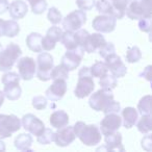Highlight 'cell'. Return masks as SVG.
<instances>
[{"mask_svg": "<svg viewBox=\"0 0 152 152\" xmlns=\"http://www.w3.org/2000/svg\"><path fill=\"white\" fill-rule=\"evenodd\" d=\"M75 135L87 146L97 145L101 142L102 134L96 125H87L83 121L76 122L73 126Z\"/></svg>", "mask_w": 152, "mask_h": 152, "instance_id": "cell-1", "label": "cell"}, {"mask_svg": "<svg viewBox=\"0 0 152 152\" xmlns=\"http://www.w3.org/2000/svg\"><path fill=\"white\" fill-rule=\"evenodd\" d=\"M95 83H94L93 76L91 75L89 67H83L80 69L78 73V81L74 90V94L77 98L83 99L90 96L94 92Z\"/></svg>", "mask_w": 152, "mask_h": 152, "instance_id": "cell-2", "label": "cell"}, {"mask_svg": "<svg viewBox=\"0 0 152 152\" xmlns=\"http://www.w3.org/2000/svg\"><path fill=\"white\" fill-rule=\"evenodd\" d=\"M1 81L4 85L3 94L9 100H18L21 97L22 89L20 87V76L15 72H7L2 76Z\"/></svg>", "mask_w": 152, "mask_h": 152, "instance_id": "cell-3", "label": "cell"}, {"mask_svg": "<svg viewBox=\"0 0 152 152\" xmlns=\"http://www.w3.org/2000/svg\"><path fill=\"white\" fill-rule=\"evenodd\" d=\"M125 14L131 20L152 16V0H130Z\"/></svg>", "mask_w": 152, "mask_h": 152, "instance_id": "cell-4", "label": "cell"}, {"mask_svg": "<svg viewBox=\"0 0 152 152\" xmlns=\"http://www.w3.org/2000/svg\"><path fill=\"white\" fill-rule=\"evenodd\" d=\"M22 54V50L19 45L10 43L0 54V71L7 72L13 68L16 61Z\"/></svg>", "mask_w": 152, "mask_h": 152, "instance_id": "cell-5", "label": "cell"}, {"mask_svg": "<svg viewBox=\"0 0 152 152\" xmlns=\"http://www.w3.org/2000/svg\"><path fill=\"white\" fill-rule=\"evenodd\" d=\"M114 100V95L112 93V90L100 89L99 91L92 94L89 99V104L91 108H93L96 112H105L110 104Z\"/></svg>", "mask_w": 152, "mask_h": 152, "instance_id": "cell-6", "label": "cell"}, {"mask_svg": "<svg viewBox=\"0 0 152 152\" xmlns=\"http://www.w3.org/2000/svg\"><path fill=\"white\" fill-rule=\"evenodd\" d=\"M37 61H37L36 74H37V76H38V78L42 81L50 80L51 70L54 67L52 55L47 52L40 53L38 58H37Z\"/></svg>", "mask_w": 152, "mask_h": 152, "instance_id": "cell-7", "label": "cell"}, {"mask_svg": "<svg viewBox=\"0 0 152 152\" xmlns=\"http://www.w3.org/2000/svg\"><path fill=\"white\" fill-rule=\"evenodd\" d=\"M21 128V120L15 115L0 114V137L7 139Z\"/></svg>", "mask_w": 152, "mask_h": 152, "instance_id": "cell-8", "label": "cell"}, {"mask_svg": "<svg viewBox=\"0 0 152 152\" xmlns=\"http://www.w3.org/2000/svg\"><path fill=\"white\" fill-rule=\"evenodd\" d=\"M86 22H87V14L83 10L71 12L61 20L64 29L73 32L80 29L86 24Z\"/></svg>", "mask_w": 152, "mask_h": 152, "instance_id": "cell-9", "label": "cell"}, {"mask_svg": "<svg viewBox=\"0 0 152 152\" xmlns=\"http://www.w3.org/2000/svg\"><path fill=\"white\" fill-rule=\"evenodd\" d=\"M85 50L81 47H77L72 50H67V52L61 57V65L68 70V71H73L77 69L83 61Z\"/></svg>", "mask_w": 152, "mask_h": 152, "instance_id": "cell-10", "label": "cell"}, {"mask_svg": "<svg viewBox=\"0 0 152 152\" xmlns=\"http://www.w3.org/2000/svg\"><path fill=\"white\" fill-rule=\"evenodd\" d=\"M92 26L95 30L102 34H110L117 26V19L112 15H100L94 18Z\"/></svg>", "mask_w": 152, "mask_h": 152, "instance_id": "cell-11", "label": "cell"}, {"mask_svg": "<svg viewBox=\"0 0 152 152\" xmlns=\"http://www.w3.org/2000/svg\"><path fill=\"white\" fill-rule=\"evenodd\" d=\"M17 68L19 70V76L20 78L23 80H31L36 75L37 65L36 61L32 57L24 56L18 61Z\"/></svg>", "mask_w": 152, "mask_h": 152, "instance_id": "cell-12", "label": "cell"}, {"mask_svg": "<svg viewBox=\"0 0 152 152\" xmlns=\"http://www.w3.org/2000/svg\"><path fill=\"white\" fill-rule=\"evenodd\" d=\"M122 125V118L118 114H106L100 122V132L103 135L116 132Z\"/></svg>", "mask_w": 152, "mask_h": 152, "instance_id": "cell-13", "label": "cell"}, {"mask_svg": "<svg viewBox=\"0 0 152 152\" xmlns=\"http://www.w3.org/2000/svg\"><path fill=\"white\" fill-rule=\"evenodd\" d=\"M21 126L25 129L27 132L31 133L34 135H40L45 129V124L43 121H41L38 117L32 114L24 115L21 119Z\"/></svg>", "mask_w": 152, "mask_h": 152, "instance_id": "cell-14", "label": "cell"}, {"mask_svg": "<svg viewBox=\"0 0 152 152\" xmlns=\"http://www.w3.org/2000/svg\"><path fill=\"white\" fill-rule=\"evenodd\" d=\"M105 59V64L107 66V69L110 71V73L117 77V78H121L124 77L127 73V68L122 61L121 57L117 55L116 53L107 56Z\"/></svg>", "mask_w": 152, "mask_h": 152, "instance_id": "cell-15", "label": "cell"}, {"mask_svg": "<svg viewBox=\"0 0 152 152\" xmlns=\"http://www.w3.org/2000/svg\"><path fill=\"white\" fill-rule=\"evenodd\" d=\"M67 92V83L64 79H54L53 83L47 89L46 98L51 101H58Z\"/></svg>", "mask_w": 152, "mask_h": 152, "instance_id": "cell-16", "label": "cell"}, {"mask_svg": "<svg viewBox=\"0 0 152 152\" xmlns=\"http://www.w3.org/2000/svg\"><path fill=\"white\" fill-rule=\"evenodd\" d=\"M76 135L73 131V126H66L58 128L55 132L54 142L58 147H67L71 143H73Z\"/></svg>", "mask_w": 152, "mask_h": 152, "instance_id": "cell-17", "label": "cell"}, {"mask_svg": "<svg viewBox=\"0 0 152 152\" xmlns=\"http://www.w3.org/2000/svg\"><path fill=\"white\" fill-rule=\"evenodd\" d=\"M105 146L98 148L97 150H107V151H124V147L122 144V134L118 131L113 132L110 134L104 135Z\"/></svg>", "mask_w": 152, "mask_h": 152, "instance_id": "cell-18", "label": "cell"}, {"mask_svg": "<svg viewBox=\"0 0 152 152\" xmlns=\"http://www.w3.org/2000/svg\"><path fill=\"white\" fill-rule=\"evenodd\" d=\"M106 43L104 37L101 34H89L83 44V50L88 53H94L96 50L100 49Z\"/></svg>", "mask_w": 152, "mask_h": 152, "instance_id": "cell-19", "label": "cell"}, {"mask_svg": "<svg viewBox=\"0 0 152 152\" xmlns=\"http://www.w3.org/2000/svg\"><path fill=\"white\" fill-rule=\"evenodd\" d=\"M12 19L18 20L25 17L28 12L27 3L24 2L23 0H14L13 2L9 5L7 9Z\"/></svg>", "mask_w": 152, "mask_h": 152, "instance_id": "cell-20", "label": "cell"}, {"mask_svg": "<svg viewBox=\"0 0 152 152\" xmlns=\"http://www.w3.org/2000/svg\"><path fill=\"white\" fill-rule=\"evenodd\" d=\"M0 30L1 34L9 38H14L20 31V26L15 20H2L0 19Z\"/></svg>", "mask_w": 152, "mask_h": 152, "instance_id": "cell-21", "label": "cell"}, {"mask_svg": "<svg viewBox=\"0 0 152 152\" xmlns=\"http://www.w3.org/2000/svg\"><path fill=\"white\" fill-rule=\"evenodd\" d=\"M139 119V113L134 107H125L122 110V124L125 128L133 127Z\"/></svg>", "mask_w": 152, "mask_h": 152, "instance_id": "cell-22", "label": "cell"}, {"mask_svg": "<svg viewBox=\"0 0 152 152\" xmlns=\"http://www.w3.org/2000/svg\"><path fill=\"white\" fill-rule=\"evenodd\" d=\"M49 122H50L51 126L54 128H61L69 124V115L65 110H55L50 116Z\"/></svg>", "mask_w": 152, "mask_h": 152, "instance_id": "cell-23", "label": "cell"}, {"mask_svg": "<svg viewBox=\"0 0 152 152\" xmlns=\"http://www.w3.org/2000/svg\"><path fill=\"white\" fill-rule=\"evenodd\" d=\"M42 34H38V32H31L30 34H28L26 38V45H27L28 49L31 50L32 52L40 53L43 51L42 49Z\"/></svg>", "mask_w": 152, "mask_h": 152, "instance_id": "cell-24", "label": "cell"}, {"mask_svg": "<svg viewBox=\"0 0 152 152\" xmlns=\"http://www.w3.org/2000/svg\"><path fill=\"white\" fill-rule=\"evenodd\" d=\"M15 147L20 151H27L31 150L32 145V137L28 133H20L15 139Z\"/></svg>", "mask_w": 152, "mask_h": 152, "instance_id": "cell-25", "label": "cell"}, {"mask_svg": "<svg viewBox=\"0 0 152 152\" xmlns=\"http://www.w3.org/2000/svg\"><path fill=\"white\" fill-rule=\"evenodd\" d=\"M113 7V16L116 19H122L125 16L127 5L130 2V0H117V1H110Z\"/></svg>", "mask_w": 152, "mask_h": 152, "instance_id": "cell-26", "label": "cell"}, {"mask_svg": "<svg viewBox=\"0 0 152 152\" xmlns=\"http://www.w3.org/2000/svg\"><path fill=\"white\" fill-rule=\"evenodd\" d=\"M61 42L66 47L67 50H72V49H75L77 47H79L78 44H77L75 32L73 31H68V30L64 31L63 34H61Z\"/></svg>", "mask_w": 152, "mask_h": 152, "instance_id": "cell-27", "label": "cell"}, {"mask_svg": "<svg viewBox=\"0 0 152 152\" xmlns=\"http://www.w3.org/2000/svg\"><path fill=\"white\" fill-rule=\"evenodd\" d=\"M151 115H142V118L139 120V122L135 123L137 127V130L143 134L150 133L152 130V121Z\"/></svg>", "mask_w": 152, "mask_h": 152, "instance_id": "cell-28", "label": "cell"}, {"mask_svg": "<svg viewBox=\"0 0 152 152\" xmlns=\"http://www.w3.org/2000/svg\"><path fill=\"white\" fill-rule=\"evenodd\" d=\"M117 83H118L117 77H115L112 73L110 74L106 73L105 75L100 77V79H99V85L101 86L102 89L113 90L117 87Z\"/></svg>", "mask_w": 152, "mask_h": 152, "instance_id": "cell-29", "label": "cell"}, {"mask_svg": "<svg viewBox=\"0 0 152 152\" xmlns=\"http://www.w3.org/2000/svg\"><path fill=\"white\" fill-rule=\"evenodd\" d=\"M90 72L93 77H97L100 78L103 75H105L108 72L107 66H106L105 61H96L91 68H90Z\"/></svg>", "mask_w": 152, "mask_h": 152, "instance_id": "cell-30", "label": "cell"}, {"mask_svg": "<svg viewBox=\"0 0 152 152\" xmlns=\"http://www.w3.org/2000/svg\"><path fill=\"white\" fill-rule=\"evenodd\" d=\"M51 79H64V80H67L69 78V71L64 67L63 65H57L56 67H53V69L51 70L50 73Z\"/></svg>", "mask_w": 152, "mask_h": 152, "instance_id": "cell-31", "label": "cell"}, {"mask_svg": "<svg viewBox=\"0 0 152 152\" xmlns=\"http://www.w3.org/2000/svg\"><path fill=\"white\" fill-rule=\"evenodd\" d=\"M137 110L141 115H151V96L146 95L140 100Z\"/></svg>", "mask_w": 152, "mask_h": 152, "instance_id": "cell-32", "label": "cell"}, {"mask_svg": "<svg viewBox=\"0 0 152 152\" xmlns=\"http://www.w3.org/2000/svg\"><path fill=\"white\" fill-rule=\"evenodd\" d=\"M96 9L101 15H112L113 16V7L110 0H98L95 2Z\"/></svg>", "mask_w": 152, "mask_h": 152, "instance_id": "cell-33", "label": "cell"}, {"mask_svg": "<svg viewBox=\"0 0 152 152\" xmlns=\"http://www.w3.org/2000/svg\"><path fill=\"white\" fill-rule=\"evenodd\" d=\"M142 58V52L137 46L129 47L126 52V61L130 64L137 63Z\"/></svg>", "mask_w": 152, "mask_h": 152, "instance_id": "cell-34", "label": "cell"}, {"mask_svg": "<svg viewBox=\"0 0 152 152\" xmlns=\"http://www.w3.org/2000/svg\"><path fill=\"white\" fill-rule=\"evenodd\" d=\"M55 132L50 128H45L40 135H38V142L42 145H48V144L54 142Z\"/></svg>", "mask_w": 152, "mask_h": 152, "instance_id": "cell-35", "label": "cell"}, {"mask_svg": "<svg viewBox=\"0 0 152 152\" xmlns=\"http://www.w3.org/2000/svg\"><path fill=\"white\" fill-rule=\"evenodd\" d=\"M47 18H48L49 21L52 24H54V25L59 24L61 22V20H63L61 13L56 7H51V9H49L48 14H47Z\"/></svg>", "mask_w": 152, "mask_h": 152, "instance_id": "cell-36", "label": "cell"}, {"mask_svg": "<svg viewBox=\"0 0 152 152\" xmlns=\"http://www.w3.org/2000/svg\"><path fill=\"white\" fill-rule=\"evenodd\" d=\"M63 29L61 27H57V26H52L50 27L46 32V36L48 38H50L51 40H53L55 43L57 42H61V34H63Z\"/></svg>", "mask_w": 152, "mask_h": 152, "instance_id": "cell-37", "label": "cell"}, {"mask_svg": "<svg viewBox=\"0 0 152 152\" xmlns=\"http://www.w3.org/2000/svg\"><path fill=\"white\" fill-rule=\"evenodd\" d=\"M116 53V48H115V45L113 43H105L101 48L99 49V54L101 57L106 58L110 55Z\"/></svg>", "mask_w": 152, "mask_h": 152, "instance_id": "cell-38", "label": "cell"}, {"mask_svg": "<svg viewBox=\"0 0 152 152\" xmlns=\"http://www.w3.org/2000/svg\"><path fill=\"white\" fill-rule=\"evenodd\" d=\"M32 106L38 110H44L47 107V98L43 96H34L32 98Z\"/></svg>", "mask_w": 152, "mask_h": 152, "instance_id": "cell-39", "label": "cell"}, {"mask_svg": "<svg viewBox=\"0 0 152 152\" xmlns=\"http://www.w3.org/2000/svg\"><path fill=\"white\" fill-rule=\"evenodd\" d=\"M151 24H152V20L151 17H145L142 18L139 20V28L141 31L143 32H148L149 34L151 31Z\"/></svg>", "mask_w": 152, "mask_h": 152, "instance_id": "cell-40", "label": "cell"}, {"mask_svg": "<svg viewBox=\"0 0 152 152\" xmlns=\"http://www.w3.org/2000/svg\"><path fill=\"white\" fill-rule=\"evenodd\" d=\"M74 32H75V37H76V40H77V44H78L79 47H81V48H83L86 40H87V38L89 37V34H90L89 31H88V30H86V29H83V28H80V29L76 30V31H74Z\"/></svg>", "mask_w": 152, "mask_h": 152, "instance_id": "cell-41", "label": "cell"}, {"mask_svg": "<svg viewBox=\"0 0 152 152\" xmlns=\"http://www.w3.org/2000/svg\"><path fill=\"white\" fill-rule=\"evenodd\" d=\"M95 0H76V5L83 11H91L95 7Z\"/></svg>", "mask_w": 152, "mask_h": 152, "instance_id": "cell-42", "label": "cell"}, {"mask_svg": "<svg viewBox=\"0 0 152 152\" xmlns=\"http://www.w3.org/2000/svg\"><path fill=\"white\" fill-rule=\"evenodd\" d=\"M41 44H42L43 50L50 51V50H52V49L55 48L56 43H55L53 40H51L50 38H48L47 36H45L44 38H42V42H41Z\"/></svg>", "mask_w": 152, "mask_h": 152, "instance_id": "cell-43", "label": "cell"}, {"mask_svg": "<svg viewBox=\"0 0 152 152\" xmlns=\"http://www.w3.org/2000/svg\"><path fill=\"white\" fill-rule=\"evenodd\" d=\"M47 7H48V3L46 2V0H42L41 2L37 3L34 7H31V11H32V13L36 14V15H41V14H43L46 11Z\"/></svg>", "mask_w": 152, "mask_h": 152, "instance_id": "cell-44", "label": "cell"}, {"mask_svg": "<svg viewBox=\"0 0 152 152\" xmlns=\"http://www.w3.org/2000/svg\"><path fill=\"white\" fill-rule=\"evenodd\" d=\"M142 148H143L145 151L150 152L152 149V140H151V134L147 133V135L142 139Z\"/></svg>", "mask_w": 152, "mask_h": 152, "instance_id": "cell-45", "label": "cell"}, {"mask_svg": "<svg viewBox=\"0 0 152 152\" xmlns=\"http://www.w3.org/2000/svg\"><path fill=\"white\" fill-rule=\"evenodd\" d=\"M121 110V105H120V103L119 102H117V101H115V100H113V102L110 104V106L107 107V110L104 112V114H118L119 113V110Z\"/></svg>", "mask_w": 152, "mask_h": 152, "instance_id": "cell-46", "label": "cell"}, {"mask_svg": "<svg viewBox=\"0 0 152 152\" xmlns=\"http://www.w3.org/2000/svg\"><path fill=\"white\" fill-rule=\"evenodd\" d=\"M141 77H145L148 81L151 80V66H147V67L144 69V71L140 74Z\"/></svg>", "mask_w": 152, "mask_h": 152, "instance_id": "cell-47", "label": "cell"}, {"mask_svg": "<svg viewBox=\"0 0 152 152\" xmlns=\"http://www.w3.org/2000/svg\"><path fill=\"white\" fill-rule=\"evenodd\" d=\"M9 0H0V14H4L9 9Z\"/></svg>", "mask_w": 152, "mask_h": 152, "instance_id": "cell-48", "label": "cell"}, {"mask_svg": "<svg viewBox=\"0 0 152 152\" xmlns=\"http://www.w3.org/2000/svg\"><path fill=\"white\" fill-rule=\"evenodd\" d=\"M4 94H3V92L0 90V107L2 106V104H3V102H4Z\"/></svg>", "mask_w": 152, "mask_h": 152, "instance_id": "cell-49", "label": "cell"}, {"mask_svg": "<svg viewBox=\"0 0 152 152\" xmlns=\"http://www.w3.org/2000/svg\"><path fill=\"white\" fill-rule=\"evenodd\" d=\"M28 2H29V4L31 5V7H34V5L37 4V3H39V2H41L42 0H27Z\"/></svg>", "mask_w": 152, "mask_h": 152, "instance_id": "cell-50", "label": "cell"}, {"mask_svg": "<svg viewBox=\"0 0 152 152\" xmlns=\"http://www.w3.org/2000/svg\"><path fill=\"white\" fill-rule=\"evenodd\" d=\"M5 151V144L3 143L2 140H0V152Z\"/></svg>", "mask_w": 152, "mask_h": 152, "instance_id": "cell-51", "label": "cell"}, {"mask_svg": "<svg viewBox=\"0 0 152 152\" xmlns=\"http://www.w3.org/2000/svg\"><path fill=\"white\" fill-rule=\"evenodd\" d=\"M2 50H3V46H2V44H0V54H1Z\"/></svg>", "mask_w": 152, "mask_h": 152, "instance_id": "cell-52", "label": "cell"}, {"mask_svg": "<svg viewBox=\"0 0 152 152\" xmlns=\"http://www.w3.org/2000/svg\"><path fill=\"white\" fill-rule=\"evenodd\" d=\"M1 36H2V34H1V30H0V37H1Z\"/></svg>", "mask_w": 152, "mask_h": 152, "instance_id": "cell-53", "label": "cell"}, {"mask_svg": "<svg viewBox=\"0 0 152 152\" xmlns=\"http://www.w3.org/2000/svg\"><path fill=\"white\" fill-rule=\"evenodd\" d=\"M110 1H117V0H110Z\"/></svg>", "mask_w": 152, "mask_h": 152, "instance_id": "cell-54", "label": "cell"}]
</instances>
